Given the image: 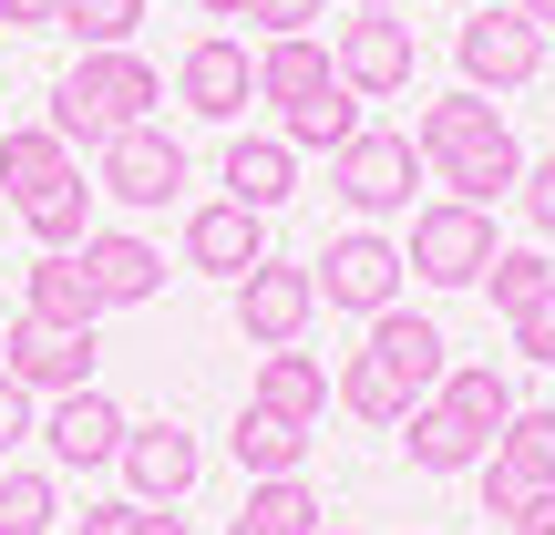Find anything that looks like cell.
Instances as JSON below:
<instances>
[{
    "mask_svg": "<svg viewBox=\"0 0 555 535\" xmlns=\"http://www.w3.org/2000/svg\"><path fill=\"white\" fill-rule=\"evenodd\" d=\"M309 278H319V298H330V309L380 319V309L401 298V278H412V258H401L380 227H350V238H330V247L309 258Z\"/></svg>",
    "mask_w": 555,
    "mask_h": 535,
    "instance_id": "obj_6",
    "label": "cell"
},
{
    "mask_svg": "<svg viewBox=\"0 0 555 535\" xmlns=\"http://www.w3.org/2000/svg\"><path fill=\"white\" fill-rule=\"evenodd\" d=\"M134 21H144V0H73V11H62V31H73L82 52H124V41H134Z\"/></svg>",
    "mask_w": 555,
    "mask_h": 535,
    "instance_id": "obj_32",
    "label": "cell"
},
{
    "mask_svg": "<svg viewBox=\"0 0 555 535\" xmlns=\"http://www.w3.org/2000/svg\"><path fill=\"white\" fill-rule=\"evenodd\" d=\"M504 535H555V495H525V515L504 525Z\"/></svg>",
    "mask_w": 555,
    "mask_h": 535,
    "instance_id": "obj_39",
    "label": "cell"
},
{
    "mask_svg": "<svg viewBox=\"0 0 555 535\" xmlns=\"http://www.w3.org/2000/svg\"><path fill=\"white\" fill-rule=\"evenodd\" d=\"M247 21H258L268 41H298V31H319V21H330V0H258Z\"/></svg>",
    "mask_w": 555,
    "mask_h": 535,
    "instance_id": "obj_33",
    "label": "cell"
},
{
    "mask_svg": "<svg viewBox=\"0 0 555 535\" xmlns=\"http://www.w3.org/2000/svg\"><path fill=\"white\" fill-rule=\"evenodd\" d=\"M237 525H258V535H319V525H330V505L309 495V474H268V484H247Z\"/></svg>",
    "mask_w": 555,
    "mask_h": 535,
    "instance_id": "obj_26",
    "label": "cell"
},
{
    "mask_svg": "<svg viewBox=\"0 0 555 535\" xmlns=\"http://www.w3.org/2000/svg\"><path fill=\"white\" fill-rule=\"evenodd\" d=\"M515 351L535 360V371H555V289L535 298V309H515Z\"/></svg>",
    "mask_w": 555,
    "mask_h": 535,
    "instance_id": "obj_34",
    "label": "cell"
},
{
    "mask_svg": "<svg viewBox=\"0 0 555 535\" xmlns=\"http://www.w3.org/2000/svg\"><path fill=\"white\" fill-rule=\"evenodd\" d=\"M134 535H185V515H176V505H144V515H134Z\"/></svg>",
    "mask_w": 555,
    "mask_h": 535,
    "instance_id": "obj_40",
    "label": "cell"
},
{
    "mask_svg": "<svg viewBox=\"0 0 555 535\" xmlns=\"http://www.w3.org/2000/svg\"><path fill=\"white\" fill-rule=\"evenodd\" d=\"M0 371H11L21 392H82V381H93V330H52V319L21 309L11 330H0Z\"/></svg>",
    "mask_w": 555,
    "mask_h": 535,
    "instance_id": "obj_11",
    "label": "cell"
},
{
    "mask_svg": "<svg viewBox=\"0 0 555 535\" xmlns=\"http://www.w3.org/2000/svg\"><path fill=\"white\" fill-rule=\"evenodd\" d=\"M422 186V144L412 135H380V124H360L350 144L330 155V196L350 206V217H401Z\"/></svg>",
    "mask_w": 555,
    "mask_h": 535,
    "instance_id": "obj_4",
    "label": "cell"
},
{
    "mask_svg": "<svg viewBox=\"0 0 555 535\" xmlns=\"http://www.w3.org/2000/svg\"><path fill=\"white\" fill-rule=\"evenodd\" d=\"M103 196L134 206V217H155V206L185 196V144L165 135V124H134V135L103 144Z\"/></svg>",
    "mask_w": 555,
    "mask_h": 535,
    "instance_id": "obj_9",
    "label": "cell"
},
{
    "mask_svg": "<svg viewBox=\"0 0 555 535\" xmlns=\"http://www.w3.org/2000/svg\"><path fill=\"white\" fill-rule=\"evenodd\" d=\"M350 135H360V93H350V82H330L319 103H298V114H288V144H298V155H339Z\"/></svg>",
    "mask_w": 555,
    "mask_h": 535,
    "instance_id": "obj_29",
    "label": "cell"
},
{
    "mask_svg": "<svg viewBox=\"0 0 555 535\" xmlns=\"http://www.w3.org/2000/svg\"><path fill=\"white\" fill-rule=\"evenodd\" d=\"M165 103V73L124 41V52H82L73 73L52 82V135L73 144V155H103L114 135H134V124H155Z\"/></svg>",
    "mask_w": 555,
    "mask_h": 535,
    "instance_id": "obj_2",
    "label": "cell"
},
{
    "mask_svg": "<svg viewBox=\"0 0 555 535\" xmlns=\"http://www.w3.org/2000/svg\"><path fill=\"white\" fill-rule=\"evenodd\" d=\"M196 11H206V21H247L258 0H196Z\"/></svg>",
    "mask_w": 555,
    "mask_h": 535,
    "instance_id": "obj_41",
    "label": "cell"
},
{
    "mask_svg": "<svg viewBox=\"0 0 555 535\" xmlns=\"http://www.w3.org/2000/svg\"><path fill=\"white\" fill-rule=\"evenodd\" d=\"M453 11H483V0H453Z\"/></svg>",
    "mask_w": 555,
    "mask_h": 535,
    "instance_id": "obj_44",
    "label": "cell"
},
{
    "mask_svg": "<svg viewBox=\"0 0 555 535\" xmlns=\"http://www.w3.org/2000/svg\"><path fill=\"white\" fill-rule=\"evenodd\" d=\"M360 351H380V360H391V371L412 381V402H433V392H442V371H453V340H442L422 309H401V298L371 319V340H360Z\"/></svg>",
    "mask_w": 555,
    "mask_h": 535,
    "instance_id": "obj_16",
    "label": "cell"
},
{
    "mask_svg": "<svg viewBox=\"0 0 555 535\" xmlns=\"http://www.w3.org/2000/svg\"><path fill=\"white\" fill-rule=\"evenodd\" d=\"M412 278L422 289H483V268H494V206H463V196H433L412 217Z\"/></svg>",
    "mask_w": 555,
    "mask_h": 535,
    "instance_id": "obj_3",
    "label": "cell"
},
{
    "mask_svg": "<svg viewBox=\"0 0 555 535\" xmlns=\"http://www.w3.org/2000/svg\"><path fill=\"white\" fill-rule=\"evenodd\" d=\"M93 196H103V186L62 176V186H41L31 206H11V217H21V238H31V247H82V238H93Z\"/></svg>",
    "mask_w": 555,
    "mask_h": 535,
    "instance_id": "obj_25",
    "label": "cell"
},
{
    "mask_svg": "<svg viewBox=\"0 0 555 535\" xmlns=\"http://www.w3.org/2000/svg\"><path fill=\"white\" fill-rule=\"evenodd\" d=\"M114 463H124V495H134V505H185L196 474H206V454H196L185 422H134Z\"/></svg>",
    "mask_w": 555,
    "mask_h": 535,
    "instance_id": "obj_12",
    "label": "cell"
},
{
    "mask_svg": "<svg viewBox=\"0 0 555 535\" xmlns=\"http://www.w3.org/2000/svg\"><path fill=\"white\" fill-rule=\"evenodd\" d=\"M82 176V155L52 135V124H0V186H11V206H31L41 186Z\"/></svg>",
    "mask_w": 555,
    "mask_h": 535,
    "instance_id": "obj_21",
    "label": "cell"
},
{
    "mask_svg": "<svg viewBox=\"0 0 555 535\" xmlns=\"http://www.w3.org/2000/svg\"><path fill=\"white\" fill-rule=\"evenodd\" d=\"M483 463H494L515 495H555V412H545V402H525V412L494 433V454H483Z\"/></svg>",
    "mask_w": 555,
    "mask_h": 535,
    "instance_id": "obj_23",
    "label": "cell"
},
{
    "mask_svg": "<svg viewBox=\"0 0 555 535\" xmlns=\"http://www.w3.org/2000/svg\"><path fill=\"white\" fill-rule=\"evenodd\" d=\"M309 309H319V278L288 268V258H258V268L237 278V330H247V351H288V340L309 330Z\"/></svg>",
    "mask_w": 555,
    "mask_h": 535,
    "instance_id": "obj_10",
    "label": "cell"
},
{
    "mask_svg": "<svg viewBox=\"0 0 555 535\" xmlns=\"http://www.w3.org/2000/svg\"><path fill=\"white\" fill-rule=\"evenodd\" d=\"M319 535H350V525H319Z\"/></svg>",
    "mask_w": 555,
    "mask_h": 535,
    "instance_id": "obj_46",
    "label": "cell"
},
{
    "mask_svg": "<svg viewBox=\"0 0 555 535\" xmlns=\"http://www.w3.org/2000/svg\"><path fill=\"white\" fill-rule=\"evenodd\" d=\"M62 11H73V0H0L11 31H62Z\"/></svg>",
    "mask_w": 555,
    "mask_h": 535,
    "instance_id": "obj_37",
    "label": "cell"
},
{
    "mask_svg": "<svg viewBox=\"0 0 555 535\" xmlns=\"http://www.w3.org/2000/svg\"><path fill=\"white\" fill-rule=\"evenodd\" d=\"M258 258H268V217H258V206L217 196V206H196V217H185V268H206V278H227V289H237Z\"/></svg>",
    "mask_w": 555,
    "mask_h": 535,
    "instance_id": "obj_15",
    "label": "cell"
},
{
    "mask_svg": "<svg viewBox=\"0 0 555 535\" xmlns=\"http://www.w3.org/2000/svg\"><path fill=\"white\" fill-rule=\"evenodd\" d=\"M227 535H258V525H227Z\"/></svg>",
    "mask_w": 555,
    "mask_h": 535,
    "instance_id": "obj_45",
    "label": "cell"
},
{
    "mask_svg": "<svg viewBox=\"0 0 555 535\" xmlns=\"http://www.w3.org/2000/svg\"><path fill=\"white\" fill-rule=\"evenodd\" d=\"M124 433H134V422H124L114 392H93V381H82V392H52V412H41V443H52L62 474H93V463H114Z\"/></svg>",
    "mask_w": 555,
    "mask_h": 535,
    "instance_id": "obj_13",
    "label": "cell"
},
{
    "mask_svg": "<svg viewBox=\"0 0 555 535\" xmlns=\"http://www.w3.org/2000/svg\"><path fill=\"white\" fill-rule=\"evenodd\" d=\"M453 52H463V82H474V93H525V82L545 73V31L515 11V0H483V11H463Z\"/></svg>",
    "mask_w": 555,
    "mask_h": 535,
    "instance_id": "obj_5",
    "label": "cell"
},
{
    "mask_svg": "<svg viewBox=\"0 0 555 535\" xmlns=\"http://www.w3.org/2000/svg\"><path fill=\"white\" fill-rule=\"evenodd\" d=\"M52 515H62L52 474H31V463H0V535H52Z\"/></svg>",
    "mask_w": 555,
    "mask_h": 535,
    "instance_id": "obj_31",
    "label": "cell"
},
{
    "mask_svg": "<svg viewBox=\"0 0 555 535\" xmlns=\"http://www.w3.org/2000/svg\"><path fill=\"white\" fill-rule=\"evenodd\" d=\"M330 82H339V62L319 52V31H298V41H268V52H258V103H278V114L319 103Z\"/></svg>",
    "mask_w": 555,
    "mask_h": 535,
    "instance_id": "obj_22",
    "label": "cell"
},
{
    "mask_svg": "<svg viewBox=\"0 0 555 535\" xmlns=\"http://www.w3.org/2000/svg\"><path fill=\"white\" fill-rule=\"evenodd\" d=\"M73 258H82V278H93L103 309H144V298L165 289V247H155V238H134V227H93Z\"/></svg>",
    "mask_w": 555,
    "mask_h": 535,
    "instance_id": "obj_14",
    "label": "cell"
},
{
    "mask_svg": "<svg viewBox=\"0 0 555 535\" xmlns=\"http://www.w3.org/2000/svg\"><path fill=\"white\" fill-rule=\"evenodd\" d=\"M330 392H339V412L380 422V433H401V422H412V381H401V371H391L380 351H350V360H339V381H330Z\"/></svg>",
    "mask_w": 555,
    "mask_h": 535,
    "instance_id": "obj_24",
    "label": "cell"
},
{
    "mask_svg": "<svg viewBox=\"0 0 555 535\" xmlns=\"http://www.w3.org/2000/svg\"><path fill=\"white\" fill-rule=\"evenodd\" d=\"M31 433H41V422H31V392L0 371V454H11V443H31Z\"/></svg>",
    "mask_w": 555,
    "mask_h": 535,
    "instance_id": "obj_36",
    "label": "cell"
},
{
    "mask_svg": "<svg viewBox=\"0 0 555 535\" xmlns=\"http://www.w3.org/2000/svg\"><path fill=\"white\" fill-rule=\"evenodd\" d=\"M21 309H31V319H52V330H93V319H103V298H93V278H82L73 247H41L31 278H21Z\"/></svg>",
    "mask_w": 555,
    "mask_h": 535,
    "instance_id": "obj_19",
    "label": "cell"
},
{
    "mask_svg": "<svg viewBox=\"0 0 555 535\" xmlns=\"http://www.w3.org/2000/svg\"><path fill=\"white\" fill-rule=\"evenodd\" d=\"M515 11H525V21H535V31H555V0H515Z\"/></svg>",
    "mask_w": 555,
    "mask_h": 535,
    "instance_id": "obj_42",
    "label": "cell"
},
{
    "mask_svg": "<svg viewBox=\"0 0 555 535\" xmlns=\"http://www.w3.org/2000/svg\"><path fill=\"white\" fill-rule=\"evenodd\" d=\"M433 402H453V412L474 422V433H504V422L525 412V402H515V381H504L494 360H453V371H442V392H433Z\"/></svg>",
    "mask_w": 555,
    "mask_h": 535,
    "instance_id": "obj_27",
    "label": "cell"
},
{
    "mask_svg": "<svg viewBox=\"0 0 555 535\" xmlns=\"http://www.w3.org/2000/svg\"><path fill=\"white\" fill-rule=\"evenodd\" d=\"M515 206H525V227H535V238H555V155H545V165H525Z\"/></svg>",
    "mask_w": 555,
    "mask_h": 535,
    "instance_id": "obj_35",
    "label": "cell"
},
{
    "mask_svg": "<svg viewBox=\"0 0 555 535\" xmlns=\"http://www.w3.org/2000/svg\"><path fill=\"white\" fill-rule=\"evenodd\" d=\"M247 412H268V422H298V433H309L319 412H330V371H319L309 351H258V381H247Z\"/></svg>",
    "mask_w": 555,
    "mask_h": 535,
    "instance_id": "obj_17",
    "label": "cell"
},
{
    "mask_svg": "<svg viewBox=\"0 0 555 535\" xmlns=\"http://www.w3.org/2000/svg\"><path fill=\"white\" fill-rule=\"evenodd\" d=\"M330 62H339V82H350L360 103H391V93H412V21L401 11H350L330 31Z\"/></svg>",
    "mask_w": 555,
    "mask_h": 535,
    "instance_id": "obj_7",
    "label": "cell"
},
{
    "mask_svg": "<svg viewBox=\"0 0 555 535\" xmlns=\"http://www.w3.org/2000/svg\"><path fill=\"white\" fill-rule=\"evenodd\" d=\"M401 443H412V463H422V474H474V463L494 454V433H474V422H463L453 402H412Z\"/></svg>",
    "mask_w": 555,
    "mask_h": 535,
    "instance_id": "obj_20",
    "label": "cell"
},
{
    "mask_svg": "<svg viewBox=\"0 0 555 535\" xmlns=\"http://www.w3.org/2000/svg\"><path fill=\"white\" fill-rule=\"evenodd\" d=\"M176 103L196 124H237L247 103H258V52L247 41H227V31H196L176 52Z\"/></svg>",
    "mask_w": 555,
    "mask_h": 535,
    "instance_id": "obj_8",
    "label": "cell"
},
{
    "mask_svg": "<svg viewBox=\"0 0 555 535\" xmlns=\"http://www.w3.org/2000/svg\"><path fill=\"white\" fill-rule=\"evenodd\" d=\"M545 289H555V258H545V247H494V268H483V298H494L504 319L535 309Z\"/></svg>",
    "mask_w": 555,
    "mask_h": 535,
    "instance_id": "obj_30",
    "label": "cell"
},
{
    "mask_svg": "<svg viewBox=\"0 0 555 535\" xmlns=\"http://www.w3.org/2000/svg\"><path fill=\"white\" fill-rule=\"evenodd\" d=\"M412 144H422V176L442 186V196H463V206H494V196H515L525 186V144H515V124H504V103L494 93H433L412 114Z\"/></svg>",
    "mask_w": 555,
    "mask_h": 535,
    "instance_id": "obj_1",
    "label": "cell"
},
{
    "mask_svg": "<svg viewBox=\"0 0 555 535\" xmlns=\"http://www.w3.org/2000/svg\"><path fill=\"white\" fill-rule=\"evenodd\" d=\"M134 515H144L134 495H114V505H82V535H134Z\"/></svg>",
    "mask_w": 555,
    "mask_h": 535,
    "instance_id": "obj_38",
    "label": "cell"
},
{
    "mask_svg": "<svg viewBox=\"0 0 555 535\" xmlns=\"http://www.w3.org/2000/svg\"><path fill=\"white\" fill-rule=\"evenodd\" d=\"M350 11H401V0H350Z\"/></svg>",
    "mask_w": 555,
    "mask_h": 535,
    "instance_id": "obj_43",
    "label": "cell"
},
{
    "mask_svg": "<svg viewBox=\"0 0 555 535\" xmlns=\"http://www.w3.org/2000/svg\"><path fill=\"white\" fill-rule=\"evenodd\" d=\"M237 463H247V484H268V474H298V463H309V433H298V422H268V412H237Z\"/></svg>",
    "mask_w": 555,
    "mask_h": 535,
    "instance_id": "obj_28",
    "label": "cell"
},
{
    "mask_svg": "<svg viewBox=\"0 0 555 535\" xmlns=\"http://www.w3.org/2000/svg\"><path fill=\"white\" fill-rule=\"evenodd\" d=\"M227 196L258 206V217H278V206L298 196V144L288 135H237V144H227Z\"/></svg>",
    "mask_w": 555,
    "mask_h": 535,
    "instance_id": "obj_18",
    "label": "cell"
}]
</instances>
